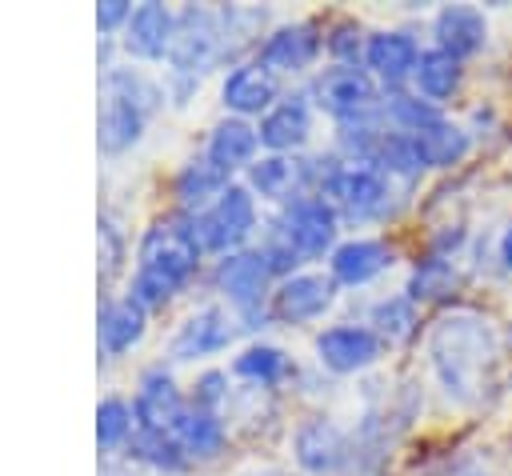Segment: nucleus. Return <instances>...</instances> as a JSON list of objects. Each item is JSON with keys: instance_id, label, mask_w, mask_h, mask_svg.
<instances>
[{"instance_id": "f257e3e1", "label": "nucleus", "mask_w": 512, "mask_h": 476, "mask_svg": "<svg viewBox=\"0 0 512 476\" xmlns=\"http://www.w3.org/2000/svg\"><path fill=\"white\" fill-rule=\"evenodd\" d=\"M200 256H204V244L196 236V216L188 212L156 216L136 244L128 296H136L148 312L172 304L200 272Z\"/></svg>"}, {"instance_id": "f03ea898", "label": "nucleus", "mask_w": 512, "mask_h": 476, "mask_svg": "<svg viewBox=\"0 0 512 476\" xmlns=\"http://www.w3.org/2000/svg\"><path fill=\"white\" fill-rule=\"evenodd\" d=\"M428 356H432V372H436L440 388L456 404H480L496 380L500 344H496V332L484 316L448 312L432 324Z\"/></svg>"}, {"instance_id": "7ed1b4c3", "label": "nucleus", "mask_w": 512, "mask_h": 476, "mask_svg": "<svg viewBox=\"0 0 512 476\" xmlns=\"http://www.w3.org/2000/svg\"><path fill=\"white\" fill-rule=\"evenodd\" d=\"M160 100H164V88L144 68H132V64L104 68L100 72V108H96V148L104 156L128 152L144 136Z\"/></svg>"}, {"instance_id": "20e7f679", "label": "nucleus", "mask_w": 512, "mask_h": 476, "mask_svg": "<svg viewBox=\"0 0 512 476\" xmlns=\"http://www.w3.org/2000/svg\"><path fill=\"white\" fill-rule=\"evenodd\" d=\"M224 60V32H220V12L216 8H200L188 4L176 12V40L168 52V88L164 96H176V104H184V96L200 84V76L208 68H216Z\"/></svg>"}, {"instance_id": "39448f33", "label": "nucleus", "mask_w": 512, "mask_h": 476, "mask_svg": "<svg viewBox=\"0 0 512 476\" xmlns=\"http://www.w3.org/2000/svg\"><path fill=\"white\" fill-rule=\"evenodd\" d=\"M272 280L276 276L260 256V248H240L216 256L212 264V288L244 328H260L264 316H272Z\"/></svg>"}, {"instance_id": "423d86ee", "label": "nucleus", "mask_w": 512, "mask_h": 476, "mask_svg": "<svg viewBox=\"0 0 512 476\" xmlns=\"http://www.w3.org/2000/svg\"><path fill=\"white\" fill-rule=\"evenodd\" d=\"M260 228V212H256V196L248 192V184H228L224 196L204 208L196 216V236L204 244V252H216V256H228V252H240L248 248L252 232Z\"/></svg>"}, {"instance_id": "0eeeda50", "label": "nucleus", "mask_w": 512, "mask_h": 476, "mask_svg": "<svg viewBox=\"0 0 512 476\" xmlns=\"http://www.w3.org/2000/svg\"><path fill=\"white\" fill-rule=\"evenodd\" d=\"M308 96L312 104L332 116L336 124H348V120H360L368 112H376V80L368 68L360 64H332V68H320L308 84Z\"/></svg>"}, {"instance_id": "6e6552de", "label": "nucleus", "mask_w": 512, "mask_h": 476, "mask_svg": "<svg viewBox=\"0 0 512 476\" xmlns=\"http://www.w3.org/2000/svg\"><path fill=\"white\" fill-rule=\"evenodd\" d=\"M276 220L284 224V232L292 236V244H296V252H300L304 260H320V256H332V252H336L340 212H336V204H332L328 196L308 192V196H300L296 204L280 208Z\"/></svg>"}, {"instance_id": "1a4fd4ad", "label": "nucleus", "mask_w": 512, "mask_h": 476, "mask_svg": "<svg viewBox=\"0 0 512 476\" xmlns=\"http://www.w3.org/2000/svg\"><path fill=\"white\" fill-rule=\"evenodd\" d=\"M244 184L252 196L288 208L316 188V172H312V160H304L300 152H268V156H256Z\"/></svg>"}, {"instance_id": "9d476101", "label": "nucleus", "mask_w": 512, "mask_h": 476, "mask_svg": "<svg viewBox=\"0 0 512 476\" xmlns=\"http://www.w3.org/2000/svg\"><path fill=\"white\" fill-rule=\"evenodd\" d=\"M236 324L240 320L232 316V308H224V304H200L196 312H188L176 324V332L168 340V356L172 360H204V356H216V352H224L236 340Z\"/></svg>"}, {"instance_id": "9b49d317", "label": "nucleus", "mask_w": 512, "mask_h": 476, "mask_svg": "<svg viewBox=\"0 0 512 476\" xmlns=\"http://www.w3.org/2000/svg\"><path fill=\"white\" fill-rule=\"evenodd\" d=\"M320 196H328L348 220H372L388 208V180L368 164H340L320 188Z\"/></svg>"}, {"instance_id": "f8f14e48", "label": "nucleus", "mask_w": 512, "mask_h": 476, "mask_svg": "<svg viewBox=\"0 0 512 476\" xmlns=\"http://www.w3.org/2000/svg\"><path fill=\"white\" fill-rule=\"evenodd\" d=\"M172 40H176V12L164 0H140L120 32V48L136 64L168 60Z\"/></svg>"}, {"instance_id": "ddd939ff", "label": "nucleus", "mask_w": 512, "mask_h": 476, "mask_svg": "<svg viewBox=\"0 0 512 476\" xmlns=\"http://www.w3.org/2000/svg\"><path fill=\"white\" fill-rule=\"evenodd\" d=\"M320 48H324L320 28L312 20H292V24H280V28L264 32L256 64H264L272 76H296V72H308L316 64Z\"/></svg>"}, {"instance_id": "4468645a", "label": "nucleus", "mask_w": 512, "mask_h": 476, "mask_svg": "<svg viewBox=\"0 0 512 476\" xmlns=\"http://www.w3.org/2000/svg\"><path fill=\"white\" fill-rule=\"evenodd\" d=\"M184 408H188V396L180 392L176 376L164 364H152L140 372L136 392H132V412H136L140 432H172Z\"/></svg>"}, {"instance_id": "2eb2a0df", "label": "nucleus", "mask_w": 512, "mask_h": 476, "mask_svg": "<svg viewBox=\"0 0 512 476\" xmlns=\"http://www.w3.org/2000/svg\"><path fill=\"white\" fill-rule=\"evenodd\" d=\"M336 304V280L324 272H296L272 288V316L280 324H312Z\"/></svg>"}, {"instance_id": "dca6fc26", "label": "nucleus", "mask_w": 512, "mask_h": 476, "mask_svg": "<svg viewBox=\"0 0 512 476\" xmlns=\"http://www.w3.org/2000/svg\"><path fill=\"white\" fill-rule=\"evenodd\" d=\"M312 112H316V104H312L308 88L284 92L256 124L260 148H268V152H300L308 144V136H312Z\"/></svg>"}, {"instance_id": "f3484780", "label": "nucleus", "mask_w": 512, "mask_h": 476, "mask_svg": "<svg viewBox=\"0 0 512 476\" xmlns=\"http://www.w3.org/2000/svg\"><path fill=\"white\" fill-rule=\"evenodd\" d=\"M380 352H384V340L364 324H332L316 336V360L336 376H352L376 364Z\"/></svg>"}, {"instance_id": "a211bd4d", "label": "nucleus", "mask_w": 512, "mask_h": 476, "mask_svg": "<svg viewBox=\"0 0 512 476\" xmlns=\"http://www.w3.org/2000/svg\"><path fill=\"white\" fill-rule=\"evenodd\" d=\"M144 332H148V308L136 296H128V292L104 296V304L96 312V348L108 360L132 352L144 340Z\"/></svg>"}, {"instance_id": "6ab92c4d", "label": "nucleus", "mask_w": 512, "mask_h": 476, "mask_svg": "<svg viewBox=\"0 0 512 476\" xmlns=\"http://www.w3.org/2000/svg\"><path fill=\"white\" fill-rule=\"evenodd\" d=\"M280 96H284V92H280V76H272V72H268L264 64H256V60L232 64V72H228L224 84H220V104H224V112H228V116H240V120L264 116Z\"/></svg>"}, {"instance_id": "aec40b11", "label": "nucleus", "mask_w": 512, "mask_h": 476, "mask_svg": "<svg viewBox=\"0 0 512 476\" xmlns=\"http://www.w3.org/2000/svg\"><path fill=\"white\" fill-rule=\"evenodd\" d=\"M292 456H296V464H300L304 472H312V476H336V472L352 460V448H348V436H344L332 420L312 416V420H304V424L296 428V436H292Z\"/></svg>"}, {"instance_id": "412c9836", "label": "nucleus", "mask_w": 512, "mask_h": 476, "mask_svg": "<svg viewBox=\"0 0 512 476\" xmlns=\"http://www.w3.org/2000/svg\"><path fill=\"white\" fill-rule=\"evenodd\" d=\"M256 152H260V132L252 120H240V116H224L212 124L208 132V144H204V156L220 168V172H236V168H252L256 164Z\"/></svg>"}, {"instance_id": "4be33fe9", "label": "nucleus", "mask_w": 512, "mask_h": 476, "mask_svg": "<svg viewBox=\"0 0 512 476\" xmlns=\"http://www.w3.org/2000/svg\"><path fill=\"white\" fill-rule=\"evenodd\" d=\"M416 64H420V44L408 32H372L368 36L364 68L372 72V80L400 84V80L416 76Z\"/></svg>"}, {"instance_id": "5701e85b", "label": "nucleus", "mask_w": 512, "mask_h": 476, "mask_svg": "<svg viewBox=\"0 0 512 476\" xmlns=\"http://www.w3.org/2000/svg\"><path fill=\"white\" fill-rule=\"evenodd\" d=\"M388 264H392L388 244H380V240H372V236H352V240L336 244V252L328 256V276H332L336 284L360 288V284L376 280Z\"/></svg>"}, {"instance_id": "b1692460", "label": "nucleus", "mask_w": 512, "mask_h": 476, "mask_svg": "<svg viewBox=\"0 0 512 476\" xmlns=\"http://www.w3.org/2000/svg\"><path fill=\"white\" fill-rule=\"evenodd\" d=\"M228 184H232V176H228V172H220L208 156H196V160L180 164V172L172 176V196H176L180 212L200 216L204 208H212V204L224 196V188H228Z\"/></svg>"}, {"instance_id": "393cba45", "label": "nucleus", "mask_w": 512, "mask_h": 476, "mask_svg": "<svg viewBox=\"0 0 512 476\" xmlns=\"http://www.w3.org/2000/svg\"><path fill=\"white\" fill-rule=\"evenodd\" d=\"M484 36H488V24H484V12L480 8L448 4V8L436 12V48H444L456 60L480 52L484 48Z\"/></svg>"}, {"instance_id": "a878e982", "label": "nucleus", "mask_w": 512, "mask_h": 476, "mask_svg": "<svg viewBox=\"0 0 512 476\" xmlns=\"http://www.w3.org/2000/svg\"><path fill=\"white\" fill-rule=\"evenodd\" d=\"M172 436H176L180 452L188 456V464H192V460H212V456H220V452H224V440H228L220 412H204V408H196V404H188V408L180 412V420L172 424Z\"/></svg>"}, {"instance_id": "bb28decb", "label": "nucleus", "mask_w": 512, "mask_h": 476, "mask_svg": "<svg viewBox=\"0 0 512 476\" xmlns=\"http://www.w3.org/2000/svg\"><path fill=\"white\" fill-rule=\"evenodd\" d=\"M136 436V412H132V400L124 396H104L96 404V448L100 452H128Z\"/></svg>"}, {"instance_id": "cd10ccee", "label": "nucleus", "mask_w": 512, "mask_h": 476, "mask_svg": "<svg viewBox=\"0 0 512 476\" xmlns=\"http://www.w3.org/2000/svg\"><path fill=\"white\" fill-rule=\"evenodd\" d=\"M412 140H416V148H420L424 168H452V164H460L464 152H468V132L456 128V124H448V120L412 132Z\"/></svg>"}, {"instance_id": "c85d7f7f", "label": "nucleus", "mask_w": 512, "mask_h": 476, "mask_svg": "<svg viewBox=\"0 0 512 476\" xmlns=\"http://www.w3.org/2000/svg\"><path fill=\"white\" fill-rule=\"evenodd\" d=\"M220 12V32H224V60L240 56V48H256L260 52V28H264V8H244V4H228L216 8Z\"/></svg>"}, {"instance_id": "c756f323", "label": "nucleus", "mask_w": 512, "mask_h": 476, "mask_svg": "<svg viewBox=\"0 0 512 476\" xmlns=\"http://www.w3.org/2000/svg\"><path fill=\"white\" fill-rule=\"evenodd\" d=\"M416 88L428 96V100H444L460 88V60L448 56L444 48H428L420 52V64H416Z\"/></svg>"}, {"instance_id": "7c9ffc66", "label": "nucleus", "mask_w": 512, "mask_h": 476, "mask_svg": "<svg viewBox=\"0 0 512 476\" xmlns=\"http://www.w3.org/2000/svg\"><path fill=\"white\" fill-rule=\"evenodd\" d=\"M232 372L240 376V380H252V384H280L284 376H288V356H284V348H276V344H248L236 360H232Z\"/></svg>"}, {"instance_id": "2f4dec72", "label": "nucleus", "mask_w": 512, "mask_h": 476, "mask_svg": "<svg viewBox=\"0 0 512 476\" xmlns=\"http://www.w3.org/2000/svg\"><path fill=\"white\" fill-rule=\"evenodd\" d=\"M128 456L140 460V464H148V468H156V472H180V468H188V456L180 452V444H176L172 432H140L136 428V436L128 444Z\"/></svg>"}, {"instance_id": "473e14b6", "label": "nucleus", "mask_w": 512, "mask_h": 476, "mask_svg": "<svg viewBox=\"0 0 512 476\" xmlns=\"http://www.w3.org/2000/svg\"><path fill=\"white\" fill-rule=\"evenodd\" d=\"M368 168L388 172V176H416L424 168V160H420V148H416L412 132H384V140H380V148H376Z\"/></svg>"}, {"instance_id": "72a5a7b5", "label": "nucleus", "mask_w": 512, "mask_h": 476, "mask_svg": "<svg viewBox=\"0 0 512 476\" xmlns=\"http://www.w3.org/2000/svg\"><path fill=\"white\" fill-rule=\"evenodd\" d=\"M372 332L384 344H400L416 332V304L408 296H388L372 308Z\"/></svg>"}, {"instance_id": "f704fd0d", "label": "nucleus", "mask_w": 512, "mask_h": 476, "mask_svg": "<svg viewBox=\"0 0 512 476\" xmlns=\"http://www.w3.org/2000/svg\"><path fill=\"white\" fill-rule=\"evenodd\" d=\"M452 284H456L452 260H444V256L420 260V264L412 268V280H408V300H412V304H416V300H440V296L452 292Z\"/></svg>"}, {"instance_id": "c9c22d12", "label": "nucleus", "mask_w": 512, "mask_h": 476, "mask_svg": "<svg viewBox=\"0 0 512 476\" xmlns=\"http://www.w3.org/2000/svg\"><path fill=\"white\" fill-rule=\"evenodd\" d=\"M380 116H384L396 132H420V128H428V124H440V120H444V116H440V108H436L432 100L400 96V92L380 108Z\"/></svg>"}, {"instance_id": "e433bc0d", "label": "nucleus", "mask_w": 512, "mask_h": 476, "mask_svg": "<svg viewBox=\"0 0 512 476\" xmlns=\"http://www.w3.org/2000/svg\"><path fill=\"white\" fill-rule=\"evenodd\" d=\"M260 256L268 260L276 284L288 280V276H296V268H300V260H304V256L296 252V244H292V236L284 232L280 220H272V224L264 228V236H260Z\"/></svg>"}, {"instance_id": "4c0bfd02", "label": "nucleus", "mask_w": 512, "mask_h": 476, "mask_svg": "<svg viewBox=\"0 0 512 476\" xmlns=\"http://www.w3.org/2000/svg\"><path fill=\"white\" fill-rule=\"evenodd\" d=\"M324 48L332 52L336 64H360V60H364V48H368V36L360 32L356 20H336V24L324 32Z\"/></svg>"}, {"instance_id": "58836bf2", "label": "nucleus", "mask_w": 512, "mask_h": 476, "mask_svg": "<svg viewBox=\"0 0 512 476\" xmlns=\"http://www.w3.org/2000/svg\"><path fill=\"white\" fill-rule=\"evenodd\" d=\"M128 260V240L120 232V224L112 216H100V284H108L112 276L124 272Z\"/></svg>"}, {"instance_id": "ea45409f", "label": "nucleus", "mask_w": 512, "mask_h": 476, "mask_svg": "<svg viewBox=\"0 0 512 476\" xmlns=\"http://www.w3.org/2000/svg\"><path fill=\"white\" fill-rule=\"evenodd\" d=\"M188 404H196V408H204V412H220V408L228 404V372L204 368V372L196 376L192 392H188Z\"/></svg>"}, {"instance_id": "a19ab883", "label": "nucleus", "mask_w": 512, "mask_h": 476, "mask_svg": "<svg viewBox=\"0 0 512 476\" xmlns=\"http://www.w3.org/2000/svg\"><path fill=\"white\" fill-rule=\"evenodd\" d=\"M132 8H136V4H128V0H100V4H96V28H100V36H104V40H120V32H124V24H128V16H132Z\"/></svg>"}, {"instance_id": "79ce46f5", "label": "nucleus", "mask_w": 512, "mask_h": 476, "mask_svg": "<svg viewBox=\"0 0 512 476\" xmlns=\"http://www.w3.org/2000/svg\"><path fill=\"white\" fill-rule=\"evenodd\" d=\"M500 260H504V268L512 272V228H508L504 240H500Z\"/></svg>"}]
</instances>
